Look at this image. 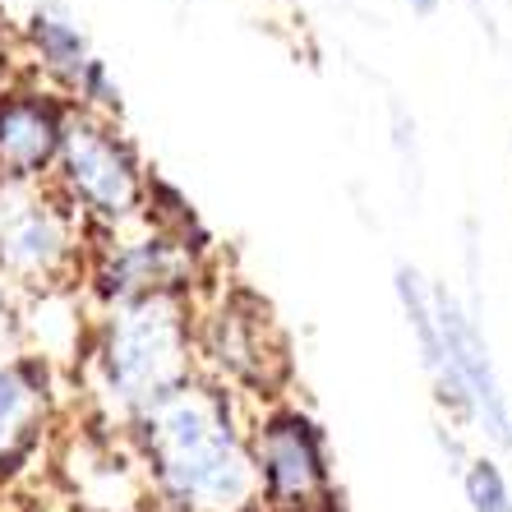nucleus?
I'll return each mask as SVG.
<instances>
[{
  "label": "nucleus",
  "instance_id": "dca6fc26",
  "mask_svg": "<svg viewBox=\"0 0 512 512\" xmlns=\"http://www.w3.org/2000/svg\"><path fill=\"white\" fill-rule=\"evenodd\" d=\"M402 5H406V10H411V14H416V19H434V14H439V5H443V0H402Z\"/></svg>",
  "mask_w": 512,
  "mask_h": 512
},
{
  "label": "nucleus",
  "instance_id": "a211bd4d",
  "mask_svg": "<svg viewBox=\"0 0 512 512\" xmlns=\"http://www.w3.org/2000/svg\"><path fill=\"white\" fill-rule=\"evenodd\" d=\"M508 434H512V402H508Z\"/></svg>",
  "mask_w": 512,
  "mask_h": 512
},
{
  "label": "nucleus",
  "instance_id": "6ab92c4d",
  "mask_svg": "<svg viewBox=\"0 0 512 512\" xmlns=\"http://www.w3.org/2000/svg\"><path fill=\"white\" fill-rule=\"evenodd\" d=\"M471 5H480V0H471Z\"/></svg>",
  "mask_w": 512,
  "mask_h": 512
},
{
  "label": "nucleus",
  "instance_id": "1a4fd4ad",
  "mask_svg": "<svg viewBox=\"0 0 512 512\" xmlns=\"http://www.w3.org/2000/svg\"><path fill=\"white\" fill-rule=\"evenodd\" d=\"M70 120V97L33 79L0 88V180L47 185Z\"/></svg>",
  "mask_w": 512,
  "mask_h": 512
},
{
  "label": "nucleus",
  "instance_id": "6e6552de",
  "mask_svg": "<svg viewBox=\"0 0 512 512\" xmlns=\"http://www.w3.org/2000/svg\"><path fill=\"white\" fill-rule=\"evenodd\" d=\"M259 503L273 512H319L333 499V457L323 425L300 406H268L250 429Z\"/></svg>",
  "mask_w": 512,
  "mask_h": 512
},
{
  "label": "nucleus",
  "instance_id": "423d86ee",
  "mask_svg": "<svg viewBox=\"0 0 512 512\" xmlns=\"http://www.w3.org/2000/svg\"><path fill=\"white\" fill-rule=\"evenodd\" d=\"M208 273V240H185L143 222L134 231L93 240L84 282L102 305L139 296H194Z\"/></svg>",
  "mask_w": 512,
  "mask_h": 512
},
{
  "label": "nucleus",
  "instance_id": "4468645a",
  "mask_svg": "<svg viewBox=\"0 0 512 512\" xmlns=\"http://www.w3.org/2000/svg\"><path fill=\"white\" fill-rule=\"evenodd\" d=\"M393 143L397 153H402V167L411 171V176H420V153H416V116L402 107V102H393Z\"/></svg>",
  "mask_w": 512,
  "mask_h": 512
},
{
  "label": "nucleus",
  "instance_id": "f8f14e48",
  "mask_svg": "<svg viewBox=\"0 0 512 512\" xmlns=\"http://www.w3.org/2000/svg\"><path fill=\"white\" fill-rule=\"evenodd\" d=\"M70 107L88 111V116H102V120H120V84H116V74H111V65L102 56H93L84 65V74L74 79L70 88Z\"/></svg>",
  "mask_w": 512,
  "mask_h": 512
},
{
  "label": "nucleus",
  "instance_id": "9d476101",
  "mask_svg": "<svg viewBox=\"0 0 512 512\" xmlns=\"http://www.w3.org/2000/svg\"><path fill=\"white\" fill-rule=\"evenodd\" d=\"M51 416V365L33 351H0V471H14Z\"/></svg>",
  "mask_w": 512,
  "mask_h": 512
},
{
  "label": "nucleus",
  "instance_id": "39448f33",
  "mask_svg": "<svg viewBox=\"0 0 512 512\" xmlns=\"http://www.w3.org/2000/svg\"><path fill=\"white\" fill-rule=\"evenodd\" d=\"M434 296V328H439V360H434V397L448 406L457 420L480 425L494 443H512L508 434V397L494 374V356L480 333L476 310H466L462 296L443 282H429Z\"/></svg>",
  "mask_w": 512,
  "mask_h": 512
},
{
  "label": "nucleus",
  "instance_id": "f3484780",
  "mask_svg": "<svg viewBox=\"0 0 512 512\" xmlns=\"http://www.w3.org/2000/svg\"><path fill=\"white\" fill-rule=\"evenodd\" d=\"M10 84V65H5V51H0V88Z\"/></svg>",
  "mask_w": 512,
  "mask_h": 512
},
{
  "label": "nucleus",
  "instance_id": "0eeeda50",
  "mask_svg": "<svg viewBox=\"0 0 512 512\" xmlns=\"http://www.w3.org/2000/svg\"><path fill=\"white\" fill-rule=\"evenodd\" d=\"M194 351L208 360L213 383L268 393L286 374V342L277 333L273 310L245 286H222L213 305L194 314Z\"/></svg>",
  "mask_w": 512,
  "mask_h": 512
},
{
  "label": "nucleus",
  "instance_id": "f257e3e1",
  "mask_svg": "<svg viewBox=\"0 0 512 512\" xmlns=\"http://www.w3.org/2000/svg\"><path fill=\"white\" fill-rule=\"evenodd\" d=\"M153 489L176 512H254L259 476L250 429H240L236 393L213 379L180 383L130 420Z\"/></svg>",
  "mask_w": 512,
  "mask_h": 512
},
{
  "label": "nucleus",
  "instance_id": "7ed1b4c3",
  "mask_svg": "<svg viewBox=\"0 0 512 512\" xmlns=\"http://www.w3.org/2000/svg\"><path fill=\"white\" fill-rule=\"evenodd\" d=\"M148 162L139 157L134 139L120 130V120H102L70 107L65 139H60L51 190L65 199L93 240L120 236L148 222Z\"/></svg>",
  "mask_w": 512,
  "mask_h": 512
},
{
  "label": "nucleus",
  "instance_id": "aec40b11",
  "mask_svg": "<svg viewBox=\"0 0 512 512\" xmlns=\"http://www.w3.org/2000/svg\"><path fill=\"white\" fill-rule=\"evenodd\" d=\"M107 512H111V508H107Z\"/></svg>",
  "mask_w": 512,
  "mask_h": 512
},
{
  "label": "nucleus",
  "instance_id": "2eb2a0df",
  "mask_svg": "<svg viewBox=\"0 0 512 512\" xmlns=\"http://www.w3.org/2000/svg\"><path fill=\"white\" fill-rule=\"evenodd\" d=\"M0 351H19V300L0 282Z\"/></svg>",
  "mask_w": 512,
  "mask_h": 512
},
{
  "label": "nucleus",
  "instance_id": "f03ea898",
  "mask_svg": "<svg viewBox=\"0 0 512 512\" xmlns=\"http://www.w3.org/2000/svg\"><path fill=\"white\" fill-rule=\"evenodd\" d=\"M194 314V296H139L102 305L88 360L116 420L130 425L139 411L194 379Z\"/></svg>",
  "mask_w": 512,
  "mask_h": 512
},
{
  "label": "nucleus",
  "instance_id": "20e7f679",
  "mask_svg": "<svg viewBox=\"0 0 512 512\" xmlns=\"http://www.w3.org/2000/svg\"><path fill=\"white\" fill-rule=\"evenodd\" d=\"M88 250L93 236L51 185L0 180V282L10 291L37 296L79 286L88 273Z\"/></svg>",
  "mask_w": 512,
  "mask_h": 512
},
{
  "label": "nucleus",
  "instance_id": "9b49d317",
  "mask_svg": "<svg viewBox=\"0 0 512 512\" xmlns=\"http://www.w3.org/2000/svg\"><path fill=\"white\" fill-rule=\"evenodd\" d=\"M24 42L33 51V65L47 79V88H56L65 97H70L74 79L84 74V65L97 56L93 42H88V28L60 0L33 5V14L24 19Z\"/></svg>",
  "mask_w": 512,
  "mask_h": 512
},
{
  "label": "nucleus",
  "instance_id": "ddd939ff",
  "mask_svg": "<svg viewBox=\"0 0 512 512\" xmlns=\"http://www.w3.org/2000/svg\"><path fill=\"white\" fill-rule=\"evenodd\" d=\"M462 489L471 512H512V489L508 476L494 457H466L462 466Z\"/></svg>",
  "mask_w": 512,
  "mask_h": 512
}]
</instances>
